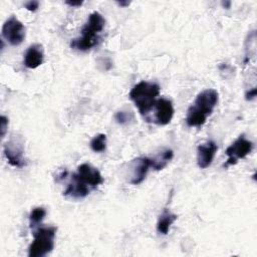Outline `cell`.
Returning a JSON list of instances; mask_svg holds the SVG:
<instances>
[{
    "instance_id": "30bf717a",
    "label": "cell",
    "mask_w": 257,
    "mask_h": 257,
    "mask_svg": "<svg viewBox=\"0 0 257 257\" xmlns=\"http://www.w3.org/2000/svg\"><path fill=\"white\" fill-rule=\"evenodd\" d=\"M152 168L151 158L140 157L131 162V177L130 183L133 185L141 184L147 177V174Z\"/></svg>"
},
{
    "instance_id": "52a82bcc",
    "label": "cell",
    "mask_w": 257,
    "mask_h": 257,
    "mask_svg": "<svg viewBox=\"0 0 257 257\" xmlns=\"http://www.w3.org/2000/svg\"><path fill=\"white\" fill-rule=\"evenodd\" d=\"M153 108L155 109V112L150 122H154L158 125H166L171 122L175 110L173 102L170 99L165 97L158 98Z\"/></svg>"
},
{
    "instance_id": "5bb4252c",
    "label": "cell",
    "mask_w": 257,
    "mask_h": 257,
    "mask_svg": "<svg viewBox=\"0 0 257 257\" xmlns=\"http://www.w3.org/2000/svg\"><path fill=\"white\" fill-rule=\"evenodd\" d=\"M177 220V215L170 212L169 210H164V212L160 215L157 222V231L160 234L167 235L170 231L171 226Z\"/></svg>"
},
{
    "instance_id": "9c48e42d",
    "label": "cell",
    "mask_w": 257,
    "mask_h": 257,
    "mask_svg": "<svg viewBox=\"0 0 257 257\" xmlns=\"http://www.w3.org/2000/svg\"><path fill=\"white\" fill-rule=\"evenodd\" d=\"M4 155L8 163L16 168H22L25 166V161L23 158L24 149L21 142L16 139H12L4 145L3 148Z\"/></svg>"
},
{
    "instance_id": "cb8c5ba5",
    "label": "cell",
    "mask_w": 257,
    "mask_h": 257,
    "mask_svg": "<svg viewBox=\"0 0 257 257\" xmlns=\"http://www.w3.org/2000/svg\"><path fill=\"white\" fill-rule=\"evenodd\" d=\"M117 4L119 6H121V7H126V6H128L131 4V2L130 1H120V2H117Z\"/></svg>"
},
{
    "instance_id": "277c9868",
    "label": "cell",
    "mask_w": 257,
    "mask_h": 257,
    "mask_svg": "<svg viewBox=\"0 0 257 257\" xmlns=\"http://www.w3.org/2000/svg\"><path fill=\"white\" fill-rule=\"evenodd\" d=\"M57 228L54 226H41L33 231V241L28 248L29 257H43L54 248V239Z\"/></svg>"
},
{
    "instance_id": "9a60e30c",
    "label": "cell",
    "mask_w": 257,
    "mask_h": 257,
    "mask_svg": "<svg viewBox=\"0 0 257 257\" xmlns=\"http://www.w3.org/2000/svg\"><path fill=\"white\" fill-rule=\"evenodd\" d=\"M173 157H174V153L172 150L167 149L160 152L154 158H151L152 168L156 171L163 170L169 164V162L173 159Z\"/></svg>"
},
{
    "instance_id": "8992f818",
    "label": "cell",
    "mask_w": 257,
    "mask_h": 257,
    "mask_svg": "<svg viewBox=\"0 0 257 257\" xmlns=\"http://www.w3.org/2000/svg\"><path fill=\"white\" fill-rule=\"evenodd\" d=\"M2 36L13 46L20 45L25 39V27L15 16H10L2 26Z\"/></svg>"
},
{
    "instance_id": "e0dca14e",
    "label": "cell",
    "mask_w": 257,
    "mask_h": 257,
    "mask_svg": "<svg viewBox=\"0 0 257 257\" xmlns=\"http://www.w3.org/2000/svg\"><path fill=\"white\" fill-rule=\"evenodd\" d=\"M90 149L95 153H102L106 149V136L104 134H98L90 141Z\"/></svg>"
},
{
    "instance_id": "5b68a950",
    "label": "cell",
    "mask_w": 257,
    "mask_h": 257,
    "mask_svg": "<svg viewBox=\"0 0 257 257\" xmlns=\"http://www.w3.org/2000/svg\"><path fill=\"white\" fill-rule=\"evenodd\" d=\"M253 150V143L245 138L244 135L238 137V139L232 143L225 151L228 159L224 165L225 168L234 166L238 163V160L247 157Z\"/></svg>"
},
{
    "instance_id": "4fadbf2b",
    "label": "cell",
    "mask_w": 257,
    "mask_h": 257,
    "mask_svg": "<svg viewBox=\"0 0 257 257\" xmlns=\"http://www.w3.org/2000/svg\"><path fill=\"white\" fill-rule=\"evenodd\" d=\"M89 191H90V188L88 186L84 185L83 183H81L72 174L71 180L68 183L67 188L63 194H64V196L70 197L73 199H82L89 194Z\"/></svg>"
},
{
    "instance_id": "7c38bea8",
    "label": "cell",
    "mask_w": 257,
    "mask_h": 257,
    "mask_svg": "<svg viewBox=\"0 0 257 257\" xmlns=\"http://www.w3.org/2000/svg\"><path fill=\"white\" fill-rule=\"evenodd\" d=\"M44 59L43 47L39 43H34L30 45L24 55V65L27 68L34 69L40 66Z\"/></svg>"
},
{
    "instance_id": "3957f363",
    "label": "cell",
    "mask_w": 257,
    "mask_h": 257,
    "mask_svg": "<svg viewBox=\"0 0 257 257\" xmlns=\"http://www.w3.org/2000/svg\"><path fill=\"white\" fill-rule=\"evenodd\" d=\"M160 94V85L151 81H140L130 91V98L134 101L142 115L147 116L152 110L158 95Z\"/></svg>"
},
{
    "instance_id": "7402d4cb",
    "label": "cell",
    "mask_w": 257,
    "mask_h": 257,
    "mask_svg": "<svg viewBox=\"0 0 257 257\" xmlns=\"http://www.w3.org/2000/svg\"><path fill=\"white\" fill-rule=\"evenodd\" d=\"M65 3L71 7H79L82 5V1H65Z\"/></svg>"
},
{
    "instance_id": "44dd1931",
    "label": "cell",
    "mask_w": 257,
    "mask_h": 257,
    "mask_svg": "<svg viewBox=\"0 0 257 257\" xmlns=\"http://www.w3.org/2000/svg\"><path fill=\"white\" fill-rule=\"evenodd\" d=\"M255 96H256V88L255 87H253L252 89H250L249 91H247L246 92V94H245V98H246V100H253L254 98H255Z\"/></svg>"
},
{
    "instance_id": "ac0fdd59",
    "label": "cell",
    "mask_w": 257,
    "mask_h": 257,
    "mask_svg": "<svg viewBox=\"0 0 257 257\" xmlns=\"http://www.w3.org/2000/svg\"><path fill=\"white\" fill-rule=\"evenodd\" d=\"M114 118L115 120L120 123V124H124V123H127L131 119L134 118V114L132 112H128V111H123V110H120V111H117L114 115Z\"/></svg>"
},
{
    "instance_id": "6da1fadb",
    "label": "cell",
    "mask_w": 257,
    "mask_h": 257,
    "mask_svg": "<svg viewBox=\"0 0 257 257\" xmlns=\"http://www.w3.org/2000/svg\"><path fill=\"white\" fill-rule=\"evenodd\" d=\"M219 100V93L216 89L207 88L196 96L194 103L188 108L186 123L188 126L203 125L210 116Z\"/></svg>"
},
{
    "instance_id": "2e32d148",
    "label": "cell",
    "mask_w": 257,
    "mask_h": 257,
    "mask_svg": "<svg viewBox=\"0 0 257 257\" xmlns=\"http://www.w3.org/2000/svg\"><path fill=\"white\" fill-rule=\"evenodd\" d=\"M47 212L42 207L34 208L29 214V227L31 229H36L44 220Z\"/></svg>"
},
{
    "instance_id": "ffe728a7",
    "label": "cell",
    "mask_w": 257,
    "mask_h": 257,
    "mask_svg": "<svg viewBox=\"0 0 257 257\" xmlns=\"http://www.w3.org/2000/svg\"><path fill=\"white\" fill-rule=\"evenodd\" d=\"M24 7H25L27 10L34 12V11H36V10L38 9V7H39V2H38V1H34V0L28 1V2H26V3L24 4Z\"/></svg>"
},
{
    "instance_id": "7a4b0ae2",
    "label": "cell",
    "mask_w": 257,
    "mask_h": 257,
    "mask_svg": "<svg viewBox=\"0 0 257 257\" xmlns=\"http://www.w3.org/2000/svg\"><path fill=\"white\" fill-rule=\"evenodd\" d=\"M105 20L103 16L97 11L92 12L89 14L86 23L81 29V36L72 39L70 47L79 51H87L91 49L99 42V34L103 30Z\"/></svg>"
},
{
    "instance_id": "ba28073f",
    "label": "cell",
    "mask_w": 257,
    "mask_h": 257,
    "mask_svg": "<svg viewBox=\"0 0 257 257\" xmlns=\"http://www.w3.org/2000/svg\"><path fill=\"white\" fill-rule=\"evenodd\" d=\"M76 179L89 188H96L103 183L100 172L87 163H83L77 167V171L73 174Z\"/></svg>"
},
{
    "instance_id": "603a6c76",
    "label": "cell",
    "mask_w": 257,
    "mask_h": 257,
    "mask_svg": "<svg viewBox=\"0 0 257 257\" xmlns=\"http://www.w3.org/2000/svg\"><path fill=\"white\" fill-rule=\"evenodd\" d=\"M222 6L224 7V8H226V9H229L230 8V6H231V1H222Z\"/></svg>"
},
{
    "instance_id": "8fae6325",
    "label": "cell",
    "mask_w": 257,
    "mask_h": 257,
    "mask_svg": "<svg viewBox=\"0 0 257 257\" xmlns=\"http://www.w3.org/2000/svg\"><path fill=\"white\" fill-rule=\"evenodd\" d=\"M217 151L218 146L214 141H207L206 143L199 145L197 148V164L199 168H208L212 164Z\"/></svg>"
},
{
    "instance_id": "d6986e66",
    "label": "cell",
    "mask_w": 257,
    "mask_h": 257,
    "mask_svg": "<svg viewBox=\"0 0 257 257\" xmlns=\"http://www.w3.org/2000/svg\"><path fill=\"white\" fill-rule=\"evenodd\" d=\"M8 117L5 116V115H1V118H0V131H1V138L3 139L5 137V134H6V130L8 127Z\"/></svg>"
}]
</instances>
